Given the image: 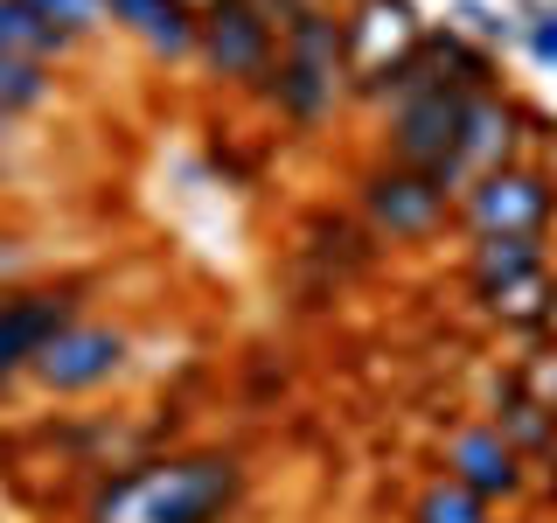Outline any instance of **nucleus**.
Wrapping results in <instances>:
<instances>
[{
	"mask_svg": "<svg viewBox=\"0 0 557 523\" xmlns=\"http://www.w3.org/2000/svg\"><path fill=\"white\" fill-rule=\"evenodd\" d=\"M251 502V461L237 447H174L112 461L84 482L77 523H237Z\"/></svg>",
	"mask_w": 557,
	"mask_h": 523,
	"instance_id": "f257e3e1",
	"label": "nucleus"
},
{
	"mask_svg": "<svg viewBox=\"0 0 557 523\" xmlns=\"http://www.w3.org/2000/svg\"><path fill=\"white\" fill-rule=\"evenodd\" d=\"M348 98V42H342V8H300L278 28V63L265 84V105L286 126L313 133L327 112Z\"/></svg>",
	"mask_w": 557,
	"mask_h": 523,
	"instance_id": "f03ea898",
	"label": "nucleus"
},
{
	"mask_svg": "<svg viewBox=\"0 0 557 523\" xmlns=\"http://www.w3.org/2000/svg\"><path fill=\"white\" fill-rule=\"evenodd\" d=\"M91 314V279L84 272H57V279H28V287H8L0 293V398L14 391L35 356L63 336L70 321Z\"/></svg>",
	"mask_w": 557,
	"mask_h": 523,
	"instance_id": "7ed1b4c3",
	"label": "nucleus"
},
{
	"mask_svg": "<svg viewBox=\"0 0 557 523\" xmlns=\"http://www.w3.org/2000/svg\"><path fill=\"white\" fill-rule=\"evenodd\" d=\"M356 209H362V223H370V238H383V244H432L453 223L460 196H446L432 174L397 168V161L376 154V161L356 174Z\"/></svg>",
	"mask_w": 557,
	"mask_h": 523,
	"instance_id": "20e7f679",
	"label": "nucleus"
},
{
	"mask_svg": "<svg viewBox=\"0 0 557 523\" xmlns=\"http://www.w3.org/2000/svg\"><path fill=\"white\" fill-rule=\"evenodd\" d=\"M453 217H460L467 238H495V231L550 238L557 231V174L544 161H509V168L481 174V182H467Z\"/></svg>",
	"mask_w": 557,
	"mask_h": 523,
	"instance_id": "39448f33",
	"label": "nucleus"
},
{
	"mask_svg": "<svg viewBox=\"0 0 557 523\" xmlns=\"http://www.w3.org/2000/svg\"><path fill=\"white\" fill-rule=\"evenodd\" d=\"M272 63H278V28L251 0H216L202 14V35H196V70L223 92H258L265 98L272 84Z\"/></svg>",
	"mask_w": 557,
	"mask_h": 523,
	"instance_id": "423d86ee",
	"label": "nucleus"
},
{
	"mask_svg": "<svg viewBox=\"0 0 557 523\" xmlns=\"http://www.w3.org/2000/svg\"><path fill=\"white\" fill-rule=\"evenodd\" d=\"M126 370H133V328L84 314V321H70L63 336L35 356L28 384L42 398H91V391H104V384H119Z\"/></svg>",
	"mask_w": 557,
	"mask_h": 523,
	"instance_id": "0eeeda50",
	"label": "nucleus"
},
{
	"mask_svg": "<svg viewBox=\"0 0 557 523\" xmlns=\"http://www.w3.org/2000/svg\"><path fill=\"white\" fill-rule=\"evenodd\" d=\"M509 161H530L522 154V98L502 84V92H467L460 98V139H453V168L440 174L446 196H467V182L509 168Z\"/></svg>",
	"mask_w": 557,
	"mask_h": 523,
	"instance_id": "6e6552de",
	"label": "nucleus"
},
{
	"mask_svg": "<svg viewBox=\"0 0 557 523\" xmlns=\"http://www.w3.org/2000/svg\"><path fill=\"white\" fill-rule=\"evenodd\" d=\"M460 98L467 92H453V84H432V92L391 105L383 126H376V154L440 182V174L453 168V139H460Z\"/></svg>",
	"mask_w": 557,
	"mask_h": 523,
	"instance_id": "1a4fd4ad",
	"label": "nucleus"
},
{
	"mask_svg": "<svg viewBox=\"0 0 557 523\" xmlns=\"http://www.w3.org/2000/svg\"><path fill=\"white\" fill-rule=\"evenodd\" d=\"M440 475H453L460 488H474L481 502H495V510H516L522 496L536 488V467L522 461V453L502 440L495 418H474V426H460L440 453Z\"/></svg>",
	"mask_w": 557,
	"mask_h": 523,
	"instance_id": "9d476101",
	"label": "nucleus"
},
{
	"mask_svg": "<svg viewBox=\"0 0 557 523\" xmlns=\"http://www.w3.org/2000/svg\"><path fill=\"white\" fill-rule=\"evenodd\" d=\"M418 35H425V14H418V0H348V8H342L348 77H362V70H383L391 57L418 49Z\"/></svg>",
	"mask_w": 557,
	"mask_h": 523,
	"instance_id": "9b49d317",
	"label": "nucleus"
},
{
	"mask_svg": "<svg viewBox=\"0 0 557 523\" xmlns=\"http://www.w3.org/2000/svg\"><path fill=\"white\" fill-rule=\"evenodd\" d=\"M104 8H112V28L133 35L153 63H196L202 14L188 0H104Z\"/></svg>",
	"mask_w": 557,
	"mask_h": 523,
	"instance_id": "f8f14e48",
	"label": "nucleus"
},
{
	"mask_svg": "<svg viewBox=\"0 0 557 523\" xmlns=\"http://www.w3.org/2000/svg\"><path fill=\"white\" fill-rule=\"evenodd\" d=\"M544 266H550V238H530V231L467 238V258H460L467 293H474V301H487V293L516 287V279H530V272H544Z\"/></svg>",
	"mask_w": 557,
	"mask_h": 523,
	"instance_id": "ddd939ff",
	"label": "nucleus"
},
{
	"mask_svg": "<svg viewBox=\"0 0 557 523\" xmlns=\"http://www.w3.org/2000/svg\"><path fill=\"white\" fill-rule=\"evenodd\" d=\"M425 63L453 92H502V57L481 49L460 22H425Z\"/></svg>",
	"mask_w": 557,
	"mask_h": 523,
	"instance_id": "4468645a",
	"label": "nucleus"
},
{
	"mask_svg": "<svg viewBox=\"0 0 557 523\" xmlns=\"http://www.w3.org/2000/svg\"><path fill=\"white\" fill-rule=\"evenodd\" d=\"M487 418H495L502 440H509L530 467H544L550 453H557V412L536 405V398L516 384V370H502V384H495V412H487Z\"/></svg>",
	"mask_w": 557,
	"mask_h": 523,
	"instance_id": "2eb2a0df",
	"label": "nucleus"
},
{
	"mask_svg": "<svg viewBox=\"0 0 557 523\" xmlns=\"http://www.w3.org/2000/svg\"><path fill=\"white\" fill-rule=\"evenodd\" d=\"M481 314L502 321V328H516V336H530V342L550 336V328H557V266L516 279V287H502V293H487Z\"/></svg>",
	"mask_w": 557,
	"mask_h": 523,
	"instance_id": "dca6fc26",
	"label": "nucleus"
},
{
	"mask_svg": "<svg viewBox=\"0 0 557 523\" xmlns=\"http://www.w3.org/2000/svg\"><path fill=\"white\" fill-rule=\"evenodd\" d=\"M0 49H8V57H28V63L63 70L84 42H70L57 22H42V14H35L28 0H0Z\"/></svg>",
	"mask_w": 557,
	"mask_h": 523,
	"instance_id": "f3484780",
	"label": "nucleus"
},
{
	"mask_svg": "<svg viewBox=\"0 0 557 523\" xmlns=\"http://www.w3.org/2000/svg\"><path fill=\"white\" fill-rule=\"evenodd\" d=\"M63 105V77L49 63H28V57H8L0 49V112L14 119H42Z\"/></svg>",
	"mask_w": 557,
	"mask_h": 523,
	"instance_id": "a211bd4d",
	"label": "nucleus"
},
{
	"mask_svg": "<svg viewBox=\"0 0 557 523\" xmlns=\"http://www.w3.org/2000/svg\"><path fill=\"white\" fill-rule=\"evenodd\" d=\"M405 523H502V510H495V502H481L474 488H460L453 475H432V482L411 496Z\"/></svg>",
	"mask_w": 557,
	"mask_h": 523,
	"instance_id": "6ab92c4d",
	"label": "nucleus"
},
{
	"mask_svg": "<svg viewBox=\"0 0 557 523\" xmlns=\"http://www.w3.org/2000/svg\"><path fill=\"white\" fill-rule=\"evenodd\" d=\"M453 22H460L467 35H474L481 49H495V57H509V49H522V14L495 8V0H453Z\"/></svg>",
	"mask_w": 557,
	"mask_h": 523,
	"instance_id": "aec40b11",
	"label": "nucleus"
},
{
	"mask_svg": "<svg viewBox=\"0 0 557 523\" xmlns=\"http://www.w3.org/2000/svg\"><path fill=\"white\" fill-rule=\"evenodd\" d=\"M35 14H42V22H57L70 42H98L104 28H112V8H104V0H28Z\"/></svg>",
	"mask_w": 557,
	"mask_h": 523,
	"instance_id": "412c9836",
	"label": "nucleus"
},
{
	"mask_svg": "<svg viewBox=\"0 0 557 523\" xmlns=\"http://www.w3.org/2000/svg\"><path fill=\"white\" fill-rule=\"evenodd\" d=\"M509 370H516V384L536 398V405H550V412H557V336H536V342L509 363Z\"/></svg>",
	"mask_w": 557,
	"mask_h": 523,
	"instance_id": "4be33fe9",
	"label": "nucleus"
},
{
	"mask_svg": "<svg viewBox=\"0 0 557 523\" xmlns=\"http://www.w3.org/2000/svg\"><path fill=\"white\" fill-rule=\"evenodd\" d=\"M522 57L536 70H557V0H544V8L522 22Z\"/></svg>",
	"mask_w": 557,
	"mask_h": 523,
	"instance_id": "5701e85b",
	"label": "nucleus"
},
{
	"mask_svg": "<svg viewBox=\"0 0 557 523\" xmlns=\"http://www.w3.org/2000/svg\"><path fill=\"white\" fill-rule=\"evenodd\" d=\"M530 147H557V119L544 112V105L522 98V154H530Z\"/></svg>",
	"mask_w": 557,
	"mask_h": 523,
	"instance_id": "b1692460",
	"label": "nucleus"
},
{
	"mask_svg": "<svg viewBox=\"0 0 557 523\" xmlns=\"http://www.w3.org/2000/svg\"><path fill=\"white\" fill-rule=\"evenodd\" d=\"M28 147H35V119H14V112H0V161H22Z\"/></svg>",
	"mask_w": 557,
	"mask_h": 523,
	"instance_id": "393cba45",
	"label": "nucleus"
},
{
	"mask_svg": "<svg viewBox=\"0 0 557 523\" xmlns=\"http://www.w3.org/2000/svg\"><path fill=\"white\" fill-rule=\"evenodd\" d=\"M544 496L557 502V453H550V461H544Z\"/></svg>",
	"mask_w": 557,
	"mask_h": 523,
	"instance_id": "a878e982",
	"label": "nucleus"
},
{
	"mask_svg": "<svg viewBox=\"0 0 557 523\" xmlns=\"http://www.w3.org/2000/svg\"><path fill=\"white\" fill-rule=\"evenodd\" d=\"M8 182H14V161H0V196H8Z\"/></svg>",
	"mask_w": 557,
	"mask_h": 523,
	"instance_id": "bb28decb",
	"label": "nucleus"
},
{
	"mask_svg": "<svg viewBox=\"0 0 557 523\" xmlns=\"http://www.w3.org/2000/svg\"><path fill=\"white\" fill-rule=\"evenodd\" d=\"M188 8H196V14H209V8H216V0H188Z\"/></svg>",
	"mask_w": 557,
	"mask_h": 523,
	"instance_id": "cd10ccee",
	"label": "nucleus"
}]
</instances>
